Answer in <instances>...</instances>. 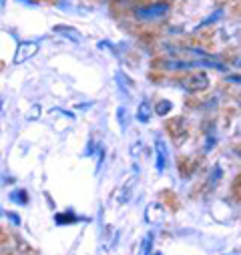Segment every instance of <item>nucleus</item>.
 Listing matches in <instances>:
<instances>
[{"mask_svg":"<svg viewBox=\"0 0 241 255\" xmlns=\"http://www.w3.org/2000/svg\"><path fill=\"white\" fill-rule=\"evenodd\" d=\"M169 12V4L167 2H155V4H145V6H137L135 8V16L143 18V20H157L161 16H165Z\"/></svg>","mask_w":241,"mask_h":255,"instance_id":"obj_1","label":"nucleus"},{"mask_svg":"<svg viewBox=\"0 0 241 255\" xmlns=\"http://www.w3.org/2000/svg\"><path fill=\"white\" fill-rule=\"evenodd\" d=\"M38 48H40L38 40H22L16 48V54H14V65H22V62L30 60L38 52Z\"/></svg>","mask_w":241,"mask_h":255,"instance_id":"obj_2","label":"nucleus"},{"mask_svg":"<svg viewBox=\"0 0 241 255\" xmlns=\"http://www.w3.org/2000/svg\"><path fill=\"white\" fill-rule=\"evenodd\" d=\"M209 87V77L205 73H195V75H189L185 77L183 81V89L189 91V93H201Z\"/></svg>","mask_w":241,"mask_h":255,"instance_id":"obj_3","label":"nucleus"},{"mask_svg":"<svg viewBox=\"0 0 241 255\" xmlns=\"http://www.w3.org/2000/svg\"><path fill=\"white\" fill-rule=\"evenodd\" d=\"M155 165H157V173H163L167 163H169V153H167V145L163 141L155 143Z\"/></svg>","mask_w":241,"mask_h":255,"instance_id":"obj_4","label":"nucleus"},{"mask_svg":"<svg viewBox=\"0 0 241 255\" xmlns=\"http://www.w3.org/2000/svg\"><path fill=\"white\" fill-rule=\"evenodd\" d=\"M145 219L147 223L155 225V223H161L165 219V207L161 203H151L147 209H145Z\"/></svg>","mask_w":241,"mask_h":255,"instance_id":"obj_5","label":"nucleus"},{"mask_svg":"<svg viewBox=\"0 0 241 255\" xmlns=\"http://www.w3.org/2000/svg\"><path fill=\"white\" fill-rule=\"evenodd\" d=\"M54 32L56 34H60V36H65V38H69V40H73V42H77V44H81L83 42V36H81V32L77 30V28H71V26H54Z\"/></svg>","mask_w":241,"mask_h":255,"instance_id":"obj_6","label":"nucleus"},{"mask_svg":"<svg viewBox=\"0 0 241 255\" xmlns=\"http://www.w3.org/2000/svg\"><path fill=\"white\" fill-rule=\"evenodd\" d=\"M133 187H135V177L133 179H129L123 187L119 189V195H117V201L123 205V203H127L129 199H131V195H133Z\"/></svg>","mask_w":241,"mask_h":255,"instance_id":"obj_7","label":"nucleus"},{"mask_svg":"<svg viewBox=\"0 0 241 255\" xmlns=\"http://www.w3.org/2000/svg\"><path fill=\"white\" fill-rule=\"evenodd\" d=\"M197 65H201V62H197V60H193V62L167 60V62H165V69H169V71H187V69H193V67H197Z\"/></svg>","mask_w":241,"mask_h":255,"instance_id":"obj_8","label":"nucleus"},{"mask_svg":"<svg viewBox=\"0 0 241 255\" xmlns=\"http://www.w3.org/2000/svg\"><path fill=\"white\" fill-rule=\"evenodd\" d=\"M151 105L147 103V101H143L141 105H139V111H137V119L141 121V123H147L149 119H151Z\"/></svg>","mask_w":241,"mask_h":255,"instance_id":"obj_9","label":"nucleus"},{"mask_svg":"<svg viewBox=\"0 0 241 255\" xmlns=\"http://www.w3.org/2000/svg\"><path fill=\"white\" fill-rule=\"evenodd\" d=\"M117 119H119L120 129H127L129 119H127V109H125V107H119V109H117Z\"/></svg>","mask_w":241,"mask_h":255,"instance_id":"obj_10","label":"nucleus"},{"mask_svg":"<svg viewBox=\"0 0 241 255\" xmlns=\"http://www.w3.org/2000/svg\"><path fill=\"white\" fill-rule=\"evenodd\" d=\"M10 199H12L14 203H20V205H24V203L28 201V195L24 193L22 189H18V191H14V193H10Z\"/></svg>","mask_w":241,"mask_h":255,"instance_id":"obj_11","label":"nucleus"},{"mask_svg":"<svg viewBox=\"0 0 241 255\" xmlns=\"http://www.w3.org/2000/svg\"><path fill=\"white\" fill-rule=\"evenodd\" d=\"M171 107H173V105H171L169 101H159V103L155 105V113L163 117V115H167V113L171 111Z\"/></svg>","mask_w":241,"mask_h":255,"instance_id":"obj_12","label":"nucleus"},{"mask_svg":"<svg viewBox=\"0 0 241 255\" xmlns=\"http://www.w3.org/2000/svg\"><path fill=\"white\" fill-rule=\"evenodd\" d=\"M153 239H155V235L153 233H147L145 243H143V255H151V243H153Z\"/></svg>","mask_w":241,"mask_h":255,"instance_id":"obj_13","label":"nucleus"},{"mask_svg":"<svg viewBox=\"0 0 241 255\" xmlns=\"http://www.w3.org/2000/svg\"><path fill=\"white\" fill-rule=\"evenodd\" d=\"M38 115H40V107L34 105V107L30 109V113L26 115V119H28V121H34V119H38Z\"/></svg>","mask_w":241,"mask_h":255,"instance_id":"obj_14","label":"nucleus"},{"mask_svg":"<svg viewBox=\"0 0 241 255\" xmlns=\"http://www.w3.org/2000/svg\"><path fill=\"white\" fill-rule=\"evenodd\" d=\"M6 215H8V217H10V219H12V221H14L16 225L20 223V219H18V215H14V213H6Z\"/></svg>","mask_w":241,"mask_h":255,"instance_id":"obj_15","label":"nucleus"},{"mask_svg":"<svg viewBox=\"0 0 241 255\" xmlns=\"http://www.w3.org/2000/svg\"><path fill=\"white\" fill-rule=\"evenodd\" d=\"M18 2H26V4H32V0H18Z\"/></svg>","mask_w":241,"mask_h":255,"instance_id":"obj_16","label":"nucleus"},{"mask_svg":"<svg viewBox=\"0 0 241 255\" xmlns=\"http://www.w3.org/2000/svg\"><path fill=\"white\" fill-rule=\"evenodd\" d=\"M0 111H2V95H0Z\"/></svg>","mask_w":241,"mask_h":255,"instance_id":"obj_17","label":"nucleus"},{"mask_svg":"<svg viewBox=\"0 0 241 255\" xmlns=\"http://www.w3.org/2000/svg\"><path fill=\"white\" fill-rule=\"evenodd\" d=\"M155 255H161V253H155Z\"/></svg>","mask_w":241,"mask_h":255,"instance_id":"obj_18","label":"nucleus"}]
</instances>
